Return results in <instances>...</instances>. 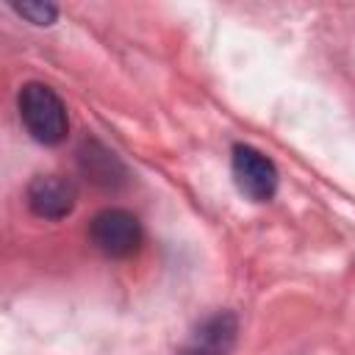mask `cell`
Returning a JSON list of instances; mask_svg holds the SVG:
<instances>
[{
  "mask_svg": "<svg viewBox=\"0 0 355 355\" xmlns=\"http://www.w3.org/2000/svg\"><path fill=\"white\" fill-rule=\"evenodd\" d=\"M89 236L105 258H128L141 244V225L125 208H105L92 219Z\"/></svg>",
  "mask_w": 355,
  "mask_h": 355,
  "instance_id": "obj_2",
  "label": "cell"
},
{
  "mask_svg": "<svg viewBox=\"0 0 355 355\" xmlns=\"http://www.w3.org/2000/svg\"><path fill=\"white\" fill-rule=\"evenodd\" d=\"M14 8L36 25H50L55 19V6H50V3H17Z\"/></svg>",
  "mask_w": 355,
  "mask_h": 355,
  "instance_id": "obj_6",
  "label": "cell"
},
{
  "mask_svg": "<svg viewBox=\"0 0 355 355\" xmlns=\"http://www.w3.org/2000/svg\"><path fill=\"white\" fill-rule=\"evenodd\" d=\"M239 322L230 311H219L197 324V330L189 336L183 349L178 355H230L236 344Z\"/></svg>",
  "mask_w": 355,
  "mask_h": 355,
  "instance_id": "obj_5",
  "label": "cell"
},
{
  "mask_svg": "<svg viewBox=\"0 0 355 355\" xmlns=\"http://www.w3.org/2000/svg\"><path fill=\"white\" fill-rule=\"evenodd\" d=\"M28 205L36 216L42 219H64L72 214L75 208V200H78V191H75V183L61 178V175H36L31 183H28Z\"/></svg>",
  "mask_w": 355,
  "mask_h": 355,
  "instance_id": "obj_4",
  "label": "cell"
},
{
  "mask_svg": "<svg viewBox=\"0 0 355 355\" xmlns=\"http://www.w3.org/2000/svg\"><path fill=\"white\" fill-rule=\"evenodd\" d=\"M233 180L244 197L252 202H269L277 191V169L275 164L250 144L233 147Z\"/></svg>",
  "mask_w": 355,
  "mask_h": 355,
  "instance_id": "obj_3",
  "label": "cell"
},
{
  "mask_svg": "<svg viewBox=\"0 0 355 355\" xmlns=\"http://www.w3.org/2000/svg\"><path fill=\"white\" fill-rule=\"evenodd\" d=\"M19 119L39 144H58L69 130L61 97L44 83H25L19 89Z\"/></svg>",
  "mask_w": 355,
  "mask_h": 355,
  "instance_id": "obj_1",
  "label": "cell"
}]
</instances>
